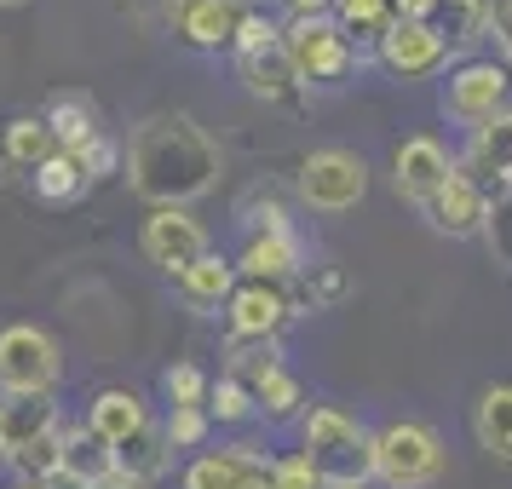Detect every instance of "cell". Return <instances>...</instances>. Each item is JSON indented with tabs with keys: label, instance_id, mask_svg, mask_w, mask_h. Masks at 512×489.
<instances>
[{
	"label": "cell",
	"instance_id": "obj_18",
	"mask_svg": "<svg viewBox=\"0 0 512 489\" xmlns=\"http://www.w3.org/2000/svg\"><path fill=\"white\" fill-rule=\"evenodd\" d=\"M236 70H242V87L265 104H294L300 98V70L288 64V52L271 47V52H254V58H236Z\"/></svg>",
	"mask_w": 512,
	"mask_h": 489
},
{
	"label": "cell",
	"instance_id": "obj_17",
	"mask_svg": "<svg viewBox=\"0 0 512 489\" xmlns=\"http://www.w3.org/2000/svg\"><path fill=\"white\" fill-rule=\"evenodd\" d=\"M87 426H93L110 449H121L133 432L150 426V409H144L139 392H127V386H104V392L93 397V409H87Z\"/></svg>",
	"mask_w": 512,
	"mask_h": 489
},
{
	"label": "cell",
	"instance_id": "obj_27",
	"mask_svg": "<svg viewBox=\"0 0 512 489\" xmlns=\"http://www.w3.org/2000/svg\"><path fill=\"white\" fill-rule=\"evenodd\" d=\"M64 443H70V432H64V426H52L47 438L12 449V455H6V466H12L24 484H41V478H52V472H64Z\"/></svg>",
	"mask_w": 512,
	"mask_h": 489
},
{
	"label": "cell",
	"instance_id": "obj_46",
	"mask_svg": "<svg viewBox=\"0 0 512 489\" xmlns=\"http://www.w3.org/2000/svg\"><path fill=\"white\" fill-rule=\"evenodd\" d=\"M323 489H363V484H323Z\"/></svg>",
	"mask_w": 512,
	"mask_h": 489
},
{
	"label": "cell",
	"instance_id": "obj_10",
	"mask_svg": "<svg viewBox=\"0 0 512 489\" xmlns=\"http://www.w3.org/2000/svg\"><path fill=\"white\" fill-rule=\"evenodd\" d=\"M449 173H455V162H449V150H443L438 139L415 133V139L397 144V156H392V179H397V196H403V202L426 208V202H432V196H438V190L449 185Z\"/></svg>",
	"mask_w": 512,
	"mask_h": 489
},
{
	"label": "cell",
	"instance_id": "obj_16",
	"mask_svg": "<svg viewBox=\"0 0 512 489\" xmlns=\"http://www.w3.org/2000/svg\"><path fill=\"white\" fill-rule=\"evenodd\" d=\"M167 24L179 29L185 47L219 52V47H231L236 29H242V0H190L185 12H173Z\"/></svg>",
	"mask_w": 512,
	"mask_h": 489
},
{
	"label": "cell",
	"instance_id": "obj_26",
	"mask_svg": "<svg viewBox=\"0 0 512 489\" xmlns=\"http://www.w3.org/2000/svg\"><path fill=\"white\" fill-rule=\"evenodd\" d=\"M64 472H75L81 484H104V478H116V449L98 438L93 426H81L64 443Z\"/></svg>",
	"mask_w": 512,
	"mask_h": 489
},
{
	"label": "cell",
	"instance_id": "obj_14",
	"mask_svg": "<svg viewBox=\"0 0 512 489\" xmlns=\"http://www.w3.org/2000/svg\"><path fill=\"white\" fill-rule=\"evenodd\" d=\"M466 173L478 185H495V190H512V104L495 110L484 127H472V144H466Z\"/></svg>",
	"mask_w": 512,
	"mask_h": 489
},
{
	"label": "cell",
	"instance_id": "obj_7",
	"mask_svg": "<svg viewBox=\"0 0 512 489\" xmlns=\"http://www.w3.org/2000/svg\"><path fill=\"white\" fill-rule=\"evenodd\" d=\"M369 196V162L351 150H311L300 162V202L317 213H346Z\"/></svg>",
	"mask_w": 512,
	"mask_h": 489
},
{
	"label": "cell",
	"instance_id": "obj_4",
	"mask_svg": "<svg viewBox=\"0 0 512 489\" xmlns=\"http://www.w3.org/2000/svg\"><path fill=\"white\" fill-rule=\"evenodd\" d=\"M64 351L47 328L35 323H6L0 328V392L6 397H41L58 386Z\"/></svg>",
	"mask_w": 512,
	"mask_h": 489
},
{
	"label": "cell",
	"instance_id": "obj_19",
	"mask_svg": "<svg viewBox=\"0 0 512 489\" xmlns=\"http://www.w3.org/2000/svg\"><path fill=\"white\" fill-rule=\"evenodd\" d=\"M173 443H167V426L162 420H150L144 432H133V438L116 449V472L121 478H139V484H156V478H167L173 472Z\"/></svg>",
	"mask_w": 512,
	"mask_h": 489
},
{
	"label": "cell",
	"instance_id": "obj_33",
	"mask_svg": "<svg viewBox=\"0 0 512 489\" xmlns=\"http://www.w3.org/2000/svg\"><path fill=\"white\" fill-rule=\"evenodd\" d=\"M236 225L248 236H265V231H294L288 225V208H282L277 196H265V190H248L242 202H236Z\"/></svg>",
	"mask_w": 512,
	"mask_h": 489
},
{
	"label": "cell",
	"instance_id": "obj_23",
	"mask_svg": "<svg viewBox=\"0 0 512 489\" xmlns=\"http://www.w3.org/2000/svg\"><path fill=\"white\" fill-rule=\"evenodd\" d=\"M0 415H6V455H12V449L47 438L52 426H58V403H52V392H41V397H6V403H0Z\"/></svg>",
	"mask_w": 512,
	"mask_h": 489
},
{
	"label": "cell",
	"instance_id": "obj_37",
	"mask_svg": "<svg viewBox=\"0 0 512 489\" xmlns=\"http://www.w3.org/2000/svg\"><path fill=\"white\" fill-rule=\"evenodd\" d=\"M75 162H81V173H87V185H98V179H110V173H116L121 150H116V139H110V133H98L87 150H75Z\"/></svg>",
	"mask_w": 512,
	"mask_h": 489
},
{
	"label": "cell",
	"instance_id": "obj_47",
	"mask_svg": "<svg viewBox=\"0 0 512 489\" xmlns=\"http://www.w3.org/2000/svg\"><path fill=\"white\" fill-rule=\"evenodd\" d=\"M0 6H29V0H0Z\"/></svg>",
	"mask_w": 512,
	"mask_h": 489
},
{
	"label": "cell",
	"instance_id": "obj_1",
	"mask_svg": "<svg viewBox=\"0 0 512 489\" xmlns=\"http://www.w3.org/2000/svg\"><path fill=\"white\" fill-rule=\"evenodd\" d=\"M219 144L196 127L190 116H156L133 133L127 150V185L144 196L150 208H190L196 196L219 185Z\"/></svg>",
	"mask_w": 512,
	"mask_h": 489
},
{
	"label": "cell",
	"instance_id": "obj_12",
	"mask_svg": "<svg viewBox=\"0 0 512 489\" xmlns=\"http://www.w3.org/2000/svg\"><path fill=\"white\" fill-rule=\"evenodd\" d=\"M288 317H300V311L288 300V288H271V282H236L231 305H225L231 334H248V340H277Z\"/></svg>",
	"mask_w": 512,
	"mask_h": 489
},
{
	"label": "cell",
	"instance_id": "obj_42",
	"mask_svg": "<svg viewBox=\"0 0 512 489\" xmlns=\"http://www.w3.org/2000/svg\"><path fill=\"white\" fill-rule=\"evenodd\" d=\"M41 489H93V484H81L75 472H52V478H41Z\"/></svg>",
	"mask_w": 512,
	"mask_h": 489
},
{
	"label": "cell",
	"instance_id": "obj_36",
	"mask_svg": "<svg viewBox=\"0 0 512 489\" xmlns=\"http://www.w3.org/2000/svg\"><path fill=\"white\" fill-rule=\"evenodd\" d=\"M271 47H282V29L265 12H242V29H236L231 52L236 58H254V52H271Z\"/></svg>",
	"mask_w": 512,
	"mask_h": 489
},
{
	"label": "cell",
	"instance_id": "obj_3",
	"mask_svg": "<svg viewBox=\"0 0 512 489\" xmlns=\"http://www.w3.org/2000/svg\"><path fill=\"white\" fill-rule=\"evenodd\" d=\"M443 466H449V449L426 420H386L374 432V478L386 489H432Z\"/></svg>",
	"mask_w": 512,
	"mask_h": 489
},
{
	"label": "cell",
	"instance_id": "obj_28",
	"mask_svg": "<svg viewBox=\"0 0 512 489\" xmlns=\"http://www.w3.org/2000/svg\"><path fill=\"white\" fill-rule=\"evenodd\" d=\"M225 357H231V380H242V386H254V380H265L271 369H282V340H248V334H231L225 340Z\"/></svg>",
	"mask_w": 512,
	"mask_h": 489
},
{
	"label": "cell",
	"instance_id": "obj_21",
	"mask_svg": "<svg viewBox=\"0 0 512 489\" xmlns=\"http://www.w3.org/2000/svg\"><path fill=\"white\" fill-rule=\"evenodd\" d=\"M52 150H58V139H52L47 116H12L6 127H0V162H6V167H24V173H35Z\"/></svg>",
	"mask_w": 512,
	"mask_h": 489
},
{
	"label": "cell",
	"instance_id": "obj_9",
	"mask_svg": "<svg viewBox=\"0 0 512 489\" xmlns=\"http://www.w3.org/2000/svg\"><path fill=\"white\" fill-rule=\"evenodd\" d=\"M420 213L432 219V231L455 236V242H461V236H484L489 231V190L478 185L466 167H455V173H449V185H443Z\"/></svg>",
	"mask_w": 512,
	"mask_h": 489
},
{
	"label": "cell",
	"instance_id": "obj_32",
	"mask_svg": "<svg viewBox=\"0 0 512 489\" xmlns=\"http://www.w3.org/2000/svg\"><path fill=\"white\" fill-rule=\"evenodd\" d=\"M208 374L196 369V363H173V369L162 374V397L167 409H208Z\"/></svg>",
	"mask_w": 512,
	"mask_h": 489
},
{
	"label": "cell",
	"instance_id": "obj_35",
	"mask_svg": "<svg viewBox=\"0 0 512 489\" xmlns=\"http://www.w3.org/2000/svg\"><path fill=\"white\" fill-rule=\"evenodd\" d=\"M167 443L173 449H202L208 443V432H213V415L208 409H167Z\"/></svg>",
	"mask_w": 512,
	"mask_h": 489
},
{
	"label": "cell",
	"instance_id": "obj_38",
	"mask_svg": "<svg viewBox=\"0 0 512 489\" xmlns=\"http://www.w3.org/2000/svg\"><path fill=\"white\" fill-rule=\"evenodd\" d=\"M323 484L328 478L305 461V455H282L277 461V489H323Z\"/></svg>",
	"mask_w": 512,
	"mask_h": 489
},
{
	"label": "cell",
	"instance_id": "obj_41",
	"mask_svg": "<svg viewBox=\"0 0 512 489\" xmlns=\"http://www.w3.org/2000/svg\"><path fill=\"white\" fill-rule=\"evenodd\" d=\"M432 6H438V0H392V12H397V18H409V24H426V18H432Z\"/></svg>",
	"mask_w": 512,
	"mask_h": 489
},
{
	"label": "cell",
	"instance_id": "obj_5",
	"mask_svg": "<svg viewBox=\"0 0 512 489\" xmlns=\"http://www.w3.org/2000/svg\"><path fill=\"white\" fill-rule=\"evenodd\" d=\"M282 52L300 70L305 87H340L351 75V64H357V47L346 41V29L334 18H294L282 29Z\"/></svg>",
	"mask_w": 512,
	"mask_h": 489
},
{
	"label": "cell",
	"instance_id": "obj_30",
	"mask_svg": "<svg viewBox=\"0 0 512 489\" xmlns=\"http://www.w3.org/2000/svg\"><path fill=\"white\" fill-rule=\"evenodd\" d=\"M248 392H254L259 415H271V420H294V415H300V403H305L300 380H294V374H288V369H271V374H265V380H254Z\"/></svg>",
	"mask_w": 512,
	"mask_h": 489
},
{
	"label": "cell",
	"instance_id": "obj_22",
	"mask_svg": "<svg viewBox=\"0 0 512 489\" xmlns=\"http://www.w3.org/2000/svg\"><path fill=\"white\" fill-rule=\"evenodd\" d=\"M472 432H478V449H484V455L512 466V386H489V392L478 397Z\"/></svg>",
	"mask_w": 512,
	"mask_h": 489
},
{
	"label": "cell",
	"instance_id": "obj_8",
	"mask_svg": "<svg viewBox=\"0 0 512 489\" xmlns=\"http://www.w3.org/2000/svg\"><path fill=\"white\" fill-rule=\"evenodd\" d=\"M139 254L150 259L156 271L179 277V271H190L202 254H213V242H208L202 219L190 208H150V219L139 225Z\"/></svg>",
	"mask_w": 512,
	"mask_h": 489
},
{
	"label": "cell",
	"instance_id": "obj_45",
	"mask_svg": "<svg viewBox=\"0 0 512 489\" xmlns=\"http://www.w3.org/2000/svg\"><path fill=\"white\" fill-rule=\"evenodd\" d=\"M0 461H6V415H0Z\"/></svg>",
	"mask_w": 512,
	"mask_h": 489
},
{
	"label": "cell",
	"instance_id": "obj_20",
	"mask_svg": "<svg viewBox=\"0 0 512 489\" xmlns=\"http://www.w3.org/2000/svg\"><path fill=\"white\" fill-rule=\"evenodd\" d=\"M489 6H495V0H438L426 24L443 35L449 52H472L489 35Z\"/></svg>",
	"mask_w": 512,
	"mask_h": 489
},
{
	"label": "cell",
	"instance_id": "obj_48",
	"mask_svg": "<svg viewBox=\"0 0 512 489\" xmlns=\"http://www.w3.org/2000/svg\"><path fill=\"white\" fill-rule=\"evenodd\" d=\"M24 489H41V484H24Z\"/></svg>",
	"mask_w": 512,
	"mask_h": 489
},
{
	"label": "cell",
	"instance_id": "obj_15",
	"mask_svg": "<svg viewBox=\"0 0 512 489\" xmlns=\"http://www.w3.org/2000/svg\"><path fill=\"white\" fill-rule=\"evenodd\" d=\"M236 265L225 254H202L190 271H179L173 277V294L185 300V311H196V317H213V311H225L231 305V294H236Z\"/></svg>",
	"mask_w": 512,
	"mask_h": 489
},
{
	"label": "cell",
	"instance_id": "obj_13",
	"mask_svg": "<svg viewBox=\"0 0 512 489\" xmlns=\"http://www.w3.org/2000/svg\"><path fill=\"white\" fill-rule=\"evenodd\" d=\"M300 271H305V242H300V231L248 236V248H242V259H236V277H242V282H271V288H288Z\"/></svg>",
	"mask_w": 512,
	"mask_h": 489
},
{
	"label": "cell",
	"instance_id": "obj_43",
	"mask_svg": "<svg viewBox=\"0 0 512 489\" xmlns=\"http://www.w3.org/2000/svg\"><path fill=\"white\" fill-rule=\"evenodd\" d=\"M93 489H150V484H139V478H121V472H116V478H104V484H93Z\"/></svg>",
	"mask_w": 512,
	"mask_h": 489
},
{
	"label": "cell",
	"instance_id": "obj_11",
	"mask_svg": "<svg viewBox=\"0 0 512 489\" xmlns=\"http://www.w3.org/2000/svg\"><path fill=\"white\" fill-rule=\"evenodd\" d=\"M374 58H380L392 75L415 81V75H438L443 64H449V47H443V35L432 24H409V18H397V24L380 35Z\"/></svg>",
	"mask_w": 512,
	"mask_h": 489
},
{
	"label": "cell",
	"instance_id": "obj_44",
	"mask_svg": "<svg viewBox=\"0 0 512 489\" xmlns=\"http://www.w3.org/2000/svg\"><path fill=\"white\" fill-rule=\"evenodd\" d=\"M190 0H167V18H173V12H185Z\"/></svg>",
	"mask_w": 512,
	"mask_h": 489
},
{
	"label": "cell",
	"instance_id": "obj_25",
	"mask_svg": "<svg viewBox=\"0 0 512 489\" xmlns=\"http://www.w3.org/2000/svg\"><path fill=\"white\" fill-rule=\"evenodd\" d=\"M334 24L346 29L351 47H380V35L397 24L392 0H334Z\"/></svg>",
	"mask_w": 512,
	"mask_h": 489
},
{
	"label": "cell",
	"instance_id": "obj_31",
	"mask_svg": "<svg viewBox=\"0 0 512 489\" xmlns=\"http://www.w3.org/2000/svg\"><path fill=\"white\" fill-rule=\"evenodd\" d=\"M208 415L219 420V426H242V420H254V415H259V403H254V392H248L242 380L219 374V380L208 386Z\"/></svg>",
	"mask_w": 512,
	"mask_h": 489
},
{
	"label": "cell",
	"instance_id": "obj_24",
	"mask_svg": "<svg viewBox=\"0 0 512 489\" xmlns=\"http://www.w3.org/2000/svg\"><path fill=\"white\" fill-rule=\"evenodd\" d=\"M47 127H52V139H58V150H87V144L104 133L98 127V110L87 104V98H75V93H64V98H52L47 104Z\"/></svg>",
	"mask_w": 512,
	"mask_h": 489
},
{
	"label": "cell",
	"instance_id": "obj_6",
	"mask_svg": "<svg viewBox=\"0 0 512 489\" xmlns=\"http://www.w3.org/2000/svg\"><path fill=\"white\" fill-rule=\"evenodd\" d=\"M507 93H512L507 64H495V58H461L455 70L443 75L438 104L455 127H484L495 110H507Z\"/></svg>",
	"mask_w": 512,
	"mask_h": 489
},
{
	"label": "cell",
	"instance_id": "obj_2",
	"mask_svg": "<svg viewBox=\"0 0 512 489\" xmlns=\"http://www.w3.org/2000/svg\"><path fill=\"white\" fill-rule=\"evenodd\" d=\"M300 455L328 484H369L374 478V432L334 403H317L300 420Z\"/></svg>",
	"mask_w": 512,
	"mask_h": 489
},
{
	"label": "cell",
	"instance_id": "obj_40",
	"mask_svg": "<svg viewBox=\"0 0 512 489\" xmlns=\"http://www.w3.org/2000/svg\"><path fill=\"white\" fill-rule=\"evenodd\" d=\"M288 6V24L294 18H334V0H282Z\"/></svg>",
	"mask_w": 512,
	"mask_h": 489
},
{
	"label": "cell",
	"instance_id": "obj_39",
	"mask_svg": "<svg viewBox=\"0 0 512 489\" xmlns=\"http://www.w3.org/2000/svg\"><path fill=\"white\" fill-rule=\"evenodd\" d=\"M489 35L501 41V52H507V64H512V0H495L489 6Z\"/></svg>",
	"mask_w": 512,
	"mask_h": 489
},
{
	"label": "cell",
	"instance_id": "obj_34",
	"mask_svg": "<svg viewBox=\"0 0 512 489\" xmlns=\"http://www.w3.org/2000/svg\"><path fill=\"white\" fill-rule=\"evenodd\" d=\"M305 277V311H323V305H340L346 300V271L340 265H311V271H300Z\"/></svg>",
	"mask_w": 512,
	"mask_h": 489
},
{
	"label": "cell",
	"instance_id": "obj_29",
	"mask_svg": "<svg viewBox=\"0 0 512 489\" xmlns=\"http://www.w3.org/2000/svg\"><path fill=\"white\" fill-rule=\"evenodd\" d=\"M29 179H35V196H41V202H75L81 185H87V173H81V162H75L70 150H52Z\"/></svg>",
	"mask_w": 512,
	"mask_h": 489
}]
</instances>
